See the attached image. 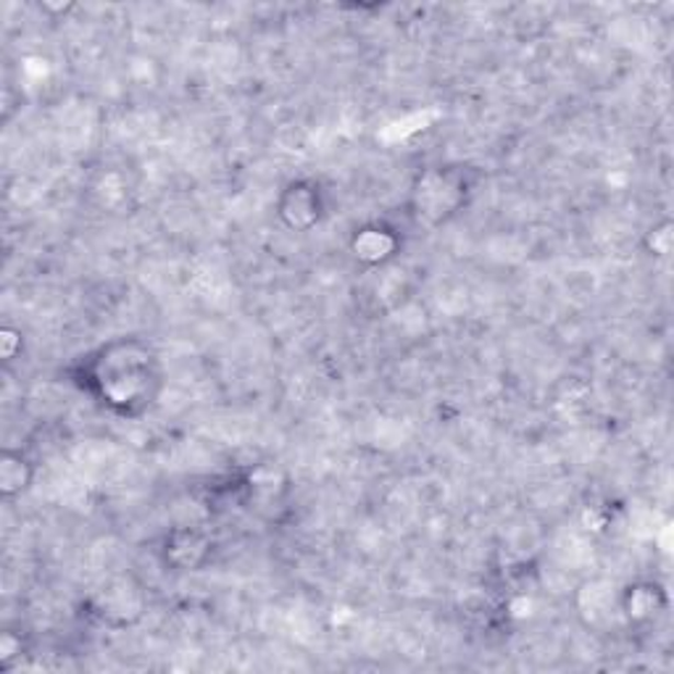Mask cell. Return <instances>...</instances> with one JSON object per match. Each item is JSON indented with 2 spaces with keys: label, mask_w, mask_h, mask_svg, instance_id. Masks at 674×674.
I'll return each instance as SVG.
<instances>
[{
  "label": "cell",
  "mask_w": 674,
  "mask_h": 674,
  "mask_svg": "<svg viewBox=\"0 0 674 674\" xmlns=\"http://www.w3.org/2000/svg\"><path fill=\"white\" fill-rule=\"evenodd\" d=\"M80 377L82 390L122 416L142 414L161 388L159 358L137 340L103 345L82 366Z\"/></svg>",
  "instance_id": "6da1fadb"
},
{
  "label": "cell",
  "mask_w": 674,
  "mask_h": 674,
  "mask_svg": "<svg viewBox=\"0 0 674 674\" xmlns=\"http://www.w3.org/2000/svg\"><path fill=\"white\" fill-rule=\"evenodd\" d=\"M279 219L285 221V227L296 232H306L311 227H317L324 216V201L322 190L317 182L311 180H296L285 187V193L279 195L277 203Z\"/></svg>",
  "instance_id": "7a4b0ae2"
},
{
  "label": "cell",
  "mask_w": 674,
  "mask_h": 674,
  "mask_svg": "<svg viewBox=\"0 0 674 674\" xmlns=\"http://www.w3.org/2000/svg\"><path fill=\"white\" fill-rule=\"evenodd\" d=\"M351 251H353V256H356L358 261H364V264L379 266L398 253V238L392 235V230H388V227L369 225V227H362V230H356V235H353Z\"/></svg>",
  "instance_id": "3957f363"
},
{
  "label": "cell",
  "mask_w": 674,
  "mask_h": 674,
  "mask_svg": "<svg viewBox=\"0 0 674 674\" xmlns=\"http://www.w3.org/2000/svg\"><path fill=\"white\" fill-rule=\"evenodd\" d=\"M208 540L201 533H187V529H176L172 538H167V561L180 569V572H195L208 556Z\"/></svg>",
  "instance_id": "277c9868"
},
{
  "label": "cell",
  "mask_w": 674,
  "mask_h": 674,
  "mask_svg": "<svg viewBox=\"0 0 674 674\" xmlns=\"http://www.w3.org/2000/svg\"><path fill=\"white\" fill-rule=\"evenodd\" d=\"M32 482V461L22 450H5L0 459V493L5 499H16Z\"/></svg>",
  "instance_id": "5b68a950"
}]
</instances>
